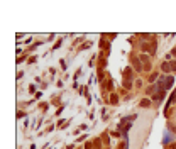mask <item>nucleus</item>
I'll list each match as a JSON object with an SVG mask.
<instances>
[]
</instances>
